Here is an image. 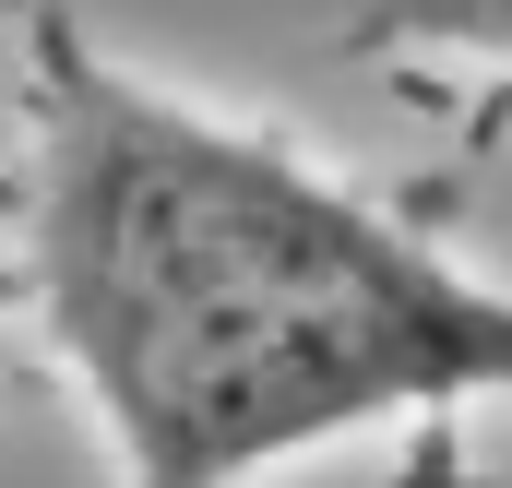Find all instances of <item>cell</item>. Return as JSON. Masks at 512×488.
<instances>
[{
  "instance_id": "obj_1",
  "label": "cell",
  "mask_w": 512,
  "mask_h": 488,
  "mask_svg": "<svg viewBox=\"0 0 512 488\" xmlns=\"http://www.w3.org/2000/svg\"><path fill=\"white\" fill-rule=\"evenodd\" d=\"M24 298L108 488H251L393 417L512 405V286L72 12L24 24Z\"/></svg>"
},
{
  "instance_id": "obj_2",
  "label": "cell",
  "mask_w": 512,
  "mask_h": 488,
  "mask_svg": "<svg viewBox=\"0 0 512 488\" xmlns=\"http://www.w3.org/2000/svg\"><path fill=\"white\" fill-rule=\"evenodd\" d=\"M358 60H489L512 72V0H346Z\"/></svg>"
}]
</instances>
